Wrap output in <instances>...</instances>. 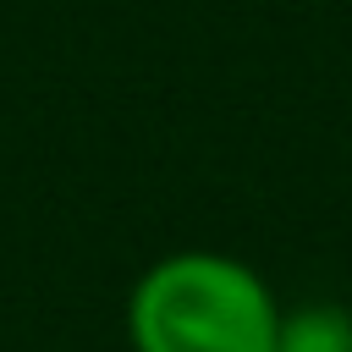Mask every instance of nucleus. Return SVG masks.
Here are the masks:
<instances>
[{
	"instance_id": "f257e3e1",
	"label": "nucleus",
	"mask_w": 352,
	"mask_h": 352,
	"mask_svg": "<svg viewBox=\"0 0 352 352\" xmlns=\"http://www.w3.org/2000/svg\"><path fill=\"white\" fill-rule=\"evenodd\" d=\"M132 352H275L280 297L270 280L220 248H176L126 292Z\"/></svg>"
},
{
	"instance_id": "f03ea898",
	"label": "nucleus",
	"mask_w": 352,
	"mask_h": 352,
	"mask_svg": "<svg viewBox=\"0 0 352 352\" xmlns=\"http://www.w3.org/2000/svg\"><path fill=\"white\" fill-rule=\"evenodd\" d=\"M275 352H352V308L330 297H308L280 308Z\"/></svg>"
}]
</instances>
